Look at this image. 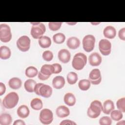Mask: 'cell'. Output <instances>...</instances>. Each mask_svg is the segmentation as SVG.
<instances>
[{
    "label": "cell",
    "instance_id": "6da1fadb",
    "mask_svg": "<svg viewBox=\"0 0 125 125\" xmlns=\"http://www.w3.org/2000/svg\"><path fill=\"white\" fill-rule=\"evenodd\" d=\"M19 100L18 94L15 92H11L7 94L2 101V104L7 109H12L16 106Z\"/></svg>",
    "mask_w": 125,
    "mask_h": 125
},
{
    "label": "cell",
    "instance_id": "7a4b0ae2",
    "mask_svg": "<svg viewBox=\"0 0 125 125\" xmlns=\"http://www.w3.org/2000/svg\"><path fill=\"white\" fill-rule=\"evenodd\" d=\"M103 109V105L98 100L92 101L87 109V114L91 118H96L100 115Z\"/></svg>",
    "mask_w": 125,
    "mask_h": 125
},
{
    "label": "cell",
    "instance_id": "3957f363",
    "mask_svg": "<svg viewBox=\"0 0 125 125\" xmlns=\"http://www.w3.org/2000/svg\"><path fill=\"white\" fill-rule=\"evenodd\" d=\"M87 62L86 56L83 53L76 54L72 60V65L73 67L77 70H80L83 69Z\"/></svg>",
    "mask_w": 125,
    "mask_h": 125
},
{
    "label": "cell",
    "instance_id": "277c9868",
    "mask_svg": "<svg viewBox=\"0 0 125 125\" xmlns=\"http://www.w3.org/2000/svg\"><path fill=\"white\" fill-rule=\"evenodd\" d=\"M33 25L31 27L30 34L35 39H39L44 34L46 28L44 24L42 22H31Z\"/></svg>",
    "mask_w": 125,
    "mask_h": 125
},
{
    "label": "cell",
    "instance_id": "5b68a950",
    "mask_svg": "<svg viewBox=\"0 0 125 125\" xmlns=\"http://www.w3.org/2000/svg\"><path fill=\"white\" fill-rule=\"evenodd\" d=\"M12 39L10 27L6 24L0 25V40L3 42H8Z\"/></svg>",
    "mask_w": 125,
    "mask_h": 125
},
{
    "label": "cell",
    "instance_id": "8992f818",
    "mask_svg": "<svg viewBox=\"0 0 125 125\" xmlns=\"http://www.w3.org/2000/svg\"><path fill=\"white\" fill-rule=\"evenodd\" d=\"M54 72V67L52 64H44L39 72L38 78L42 81L47 80Z\"/></svg>",
    "mask_w": 125,
    "mask_h": 125
},
{
    "label": "cell",
    "instance_id": "52a82bcc",
    "mask_svg": "<svg viewBox=\"0 0 125 125\" xmlns=\"http://www.w3.org/2000/svg\"><path fill=\"white\" fill-rule=\"evenodd\" d=\"M39 119L40 122L43 125L51 124L53 120L52 111L48 108L42 109L40 113Z\"/></svg>",
    "mask_w": 125,
    "mask_h": 125
},
{
    "label": "cell",
    "instance_id": "ba28073f",
    "mask_svg": "<svg viewBox=\"0 0 125 125\" xmlns=\"http://www.w3.org/2000/svg\"><path fill=\"white\" fill-rule=\"evenodd\" d=\"M95 38L92 35H87L83 39V47L87 52H90L93 50L95 46Z\"/></svg>",
    "mask_w": 125,
    "mask_h": 125
},
{
    "label": "cell",
    "instance_id": "9c48e42d",
    "mask_svg": "<svg viewBox=\"0 0 125 125\" xmlns=\"http://www.w3.org/2000/svg\"><path fill=\"white\" fill-rule=\"evenodd\" d=\"M31 41L27 36H22L20 37L17 41V46L18 49L22 52L27 51L30 47Z\"/></svg>",
    "mask_w": 125,
    "mask_h": 125
},
{
    "label": "cell",
    "instance_id": "30bf717a",
    "mask_svg": "<svg viewBox=\"0 0 125 125\" xmlns=\"http://www.w3.org/2000/svg\"><path fill=\"white\" fill-rule=\"evenodd\" d=\"M99 49L104 56L109 55L111 51V42L107 39H102L99 42Z\"/></svg>",
    "mask_w": 125,
    "mask_h": 125
},
{
    "label": "cell",
    "instance_id": "8fae6325",
    "mask_svg": "<svg viewBox=\"0 0 125 125\" xmlns=\"http://www.w3.org/2000/svg\"><path fill=\"white\" fill-rule=\"evenodd\" d=\"M88 80L93 84H99L102 80L100 70L98 68L92 69L89 74Z\"/></svg>",
    "mask_w": 125,
    "mask_h": 125
},
{
    "label": "cell",
    "instance_id": "7c38bea8",
    "mask_svg": "<svg viewBox=\"0 0 125 125\" xmlns=\"http://www.w3.org/2000/svg\"><path fill=\"white\" fill-rule=\"evenodd\" d=\"M88 61L90 65L91 66H97L101 63L102 59L99 54L96 52H94L91 54L89 56Z\"/></svg>",
    "mask_w": 125,
    "mask_h": 125
},
{
    "label": "cell",
    "instance_id": "4fadbf2b",
    "mask_svg": "<svg viewBox=\"0 0 125 125\" xmlns=\"http://www.w3.org/2000/svg\"><path fill=\"white\" fill-rule=\"evenodd\" d=\"M52 93V89L50 86L47 84H43L40 88L39 95L44 98H48L50 97Z\"/></svg>",
    "mask_w": 125,
    "mask_h": 125
},
{
    "label": "cell",
    "instance_id": "5bb4252c",
    "mask_svg": "<svg viewBox=\"0 0 125 125\" xmlns=\"http://www.w3.org/2000/svg\"><path fill=\"white\" fill-rule=\"evenodd\" d=\"M70 53L66 49H61L58 52V58L62 63H66L68 62L70 60Z\"/></svg>",
    "mask_w": 125,
    "mask_h": 125
},
{
    "label": "cell",
    "instance_id": "9a60e30c",
    "mask_svg": "<svg viewBox=\"0 0 125 125\" xmlns=\"http://www.w3.org/2000/svg\"><path fill=\"white\" fill-rule=\"evenodd\" d=\"M65 84V79L61 76H57L54 77L52 80V85L57 89L62 88Z\"/></svg>",
    "mask_w": 125,
    "mask_h": 125
},
{
    "label": "cell",
    "instance_id": "2e32d148",
    "mask_svg": "<svg viewBox=\"0 0 125 125\" xmlns=\"http://www.w3.org/2000/svg\"><path fill=\"white\" fill-rule=\"evenodd\" d=\"M104 36L107 39H112L116 35V30L112 26H107L105 27L103 31Z\"/></svg>",
    "mask_w": 125,
    "mask_h": 125
},
{
    "label": "cell",
    "instance_id": "e0dca14e",
    "mask_svg": "<svg viewBox=\"0 0 125 125\" xmlns=\"http://www.w3.org/2000/svg\"><path fill=\"white\" fill-rule=\"evenodd\" d=\"M114 103L111 100H106L105 101L103 105V112L107 115H108L110 112L114 109Z\"/></svg>",
    "mask_w": 125,
    "mask_h": 125
},
{
    "label": "cell",
    "instance_id": "ac0fdd59",
    "mask_svg": "<svg viewBox=\"0 0 125 125\" xmlns=\"http://www.w3.org/2000/svg\"><path fill=\"white\" fill-rule=\"evenodd\" d=\"M67 46L71 49H76L78 48L80 45V40L75 37H71L68 39L66 42Z\"/></svg>",
    "mask_w": 125,
    "mask_h": 125
},
{
    "label": "cell",
    "instance_id": "d6986e66",
    "mask_svg": "<svg viewBox=\"0 0 125 125\" xmlns=\"http://www.w3.org/2000/svg\"><path fill=\"white\" fill-rule=\"evenodd\" d=\"M56 113L58 117L62 118L68 116L70 114V111L67 107L64 105H60L57 108Z\"/></svg>",
    "mask_w": 125,
    "mask_h": 125
},
{
    "label": "cell",
    "instance_id": "ffe728a7",
    "mask_svg": "<svg viewBox=\"0 0 125 125\" xmlns=\"http://www.w3.org/2000/svg\"><path fill=\"white\" fill-rule=\"evenodd\" d=\"M17 114L19 117L21 118H26L30 113L29 108L26 105H21L20 106L17 111Z\"/></svg>",
    "mask_w": 125,
    "mask_h": 125
},
{
    "label": "cell",
    "instance_id": "44dd1931",
    "mask_svg": "<svg viewBox=\"0 0 125 125\" xmlns=\"http://www.w3.org/2000/svg\"><path fill=\"white\" fill-rule=\"evenodd\" d=\"M22 84L21 80L17 77H14L10 79L8 82V85L9 87L13 89H19Z\"/></svg>",
    "mask_w": 125,
    "mask_h": 125
},
{
    "label": "cell",
    "instance_id": "7402d4cb",
    "mask_svg": "<svg viewBox=\"0 0 125 125\" xmlns=\"http://www.w3.org/2000/svg\"><path fill=\"white\" fill-rule=\"evenodd\" d=\"M11 55L10 48L6 46H1L0 47V58L2 60L8 59Z\"/></svg>",
    "mask_w": 125,
    "mask_h": 125
},
{
    "label": "cell",
    "instance_id": "603a6c76",
    "mask_svg": "<svg viewBox=\"0 0 125 125\" xmlns=\"http://www.w3.org/2000/svg\"><path fill=\"white\" fill-rule=\"evenodd\" d=\"M38 42L40 46L43 48H46L51 44V40L49 37L46 36H42L39 39Z\"/></svg>",
    "mask_w": 125,
    "mask_h": 125
},
{
    "label": "cell",
    "instance_id": "cb8c5ba5",
    "mask_svg": "<svg viewBox=\"0 0 125 125\" xmlns=\"http://www.w3.org/2000/svg\"><path fill=\"white\" fill-rule=\"evenodd\" d=\"M64 103L70 106L74 105L76 103V98L71 93H67L65 94L63 98Z\"/></svg>",
    "mask_w": 125,
    "mask_h": 125
},
{
    "label": "cell",
    "instance_id": "d4e9b609",
    "mask_svg": "<svg viewBox=\"0 0 125 125\" xmlns=\"http://www.w3.org/2000/svg\"><path fill=\"white\" fill-rule=\"evenodd\" d=\"M12 121L11 116L8 113H2L0 115V125H9Z\"/></svg>",
    "mask_w": 125,
    "mask_h": 125
},
{
    "label": "cell",
    "instance_id": "484cf974",
    "mask_svg": "<svg viewBox=\"0 0 125 125\" xmlns=\"http://www.w3.org/2000/svg\"><path fill=\"white\" fill-rule=\"evenodd\" d=\"M36 83V81L34 80L28 79L24 82V88L28 92H34V87Z\"/></svg>",
    "mask_w": 125,
    "mask_h": 125
},
{
    "label": "cell",
    "instance_id": "4316f807",
    "mask_svg": "<svg viewBox=\"0 0 125 125\" xmlns=\"http://www.w3.org/2000/svg\"><path fill=\"white\" fill-rule=\"evenodd\" d=\"M30 106L34 110H39L42 108V101L39 98H34L31 101Z\"/></svg>",
    "mask_w": 125,
    "mask_h": 125
},
{
    "label": "cell",
    "instance_id": "83f0119b",
    "mask_svg": "<svg viewBox=\"0 0 125 125\" xmlns=\"http://www.w3.org/2000/svg\"><path fill=\"white\" fill-rule=\"evenodd\" d=\"M38 73V69L34 66H30L26 68L25 72V75L28 78H34Z\"/></svg>",
    "mask_w": 125,
    "mask_h": 125
},
{
    "label": "cell",
    "instance_id": "f1b7e54d",
    "mask_svg": "<svg viewBox=\"0 0 125 125\" xmlns=\"http://www.w3.org/2000/svg\"><path fill=\"white\" fill-rule=\"evenodd\" d=\"M90 83H91L89 80L82 79L79 81L78 86L81 90L83 91H86L90 88Z\"/></svg>",
    "mask_w": 125,
    "mask_h": 125
},
{
    "label": "cell",
    "instance_id": "f546056e",
    "mask_svg": "<svg viewBox=\"0 0 125 125\" xmlns=\"http://www.w3.org/2000/svg\"><path fill=\"white\" fill-rule=\"evenodd\" d=\"M65 39V35L62 33L55 34L53 36V40L55 43L57 44L62 43Z\"/></svg>",
    "mask_w": 125,
    "mask_h": 125
},
{
    "label": "cell",
    "instance_id": "4dcf8cb0",
    "mask_svg": "<svg viewBox=\"0 0 125 125\" xmlns=\"http://www.w3.org/2000/svg\"><path fill=\"white\" fill-rule=\"evenodd\" d=\"M122 112L119 110H113L110 112L111 118L116 121H119L123 118Z\"/></svg>",
    "mask_w": 125,
    "mask_h": 125
},
{
    "label": "cell",
    "instance_id": "1f68e13d",
    "mask_svg": "<svg viewBox=\"0 0 125 125\" xmlns=\"http://www.w3.org/2000/svg\"><path fill=\"white\" fill-rule=\"evenodd\" d=\"M78 80V75L74 72H70L67 75V81L70 84H75Z\"/></svg>",
    "mask_w": 125,
    "mask_h": 125
},
{
    "label": "cell",
    "instance_id": "d6a6232c",
    "mask_svg": "<svg viewBox=\"0 0 125 125\" xmlns=\"http://www.w3.org/2000/svg\"><path fill=\"white\" fill-rule=\"evenodd\" d=\"M116 105L118 110L123 113L125 112V98L123 97L118 100L116 102Z\"/></svg>",
    "mask_w": 125,
    "mask_h": 125
},
{
    "label": "cell",
    "instance_id": "836d02e7",
    "mask_svg": "<svg viewBox=\"0 0 125 125\" xmlns=\"http://www.w3.org/2000/svg\"><path fill=\"white\" fill-rule=\"evenodd\" d=\"M62 23V22H49L48 23V26L51 30L56 31L60 29Z\"/></svg>",
    "mask_w": 125,
    "mask_h": 125
},
{
    "label": "cell",
    "instance_id": "e575fe53",
    "mask_svg": "<svg viewBox=\"0 0 125 125\" xmlns=\"http://www.w3.org/2000/svg\"><path fill=\"white\" fill-rule=\"evenodd\" d=\"M42 57L44 60L47 62L51 61L53 58V53L49 50H46L43 52Z\"/></svg>",
    "mask_w": 125,
    "mask_h": 125
},
{
    "label": "cell",
    "instance_id": "d590c367",
    "mask_svg": "<svg viewBox=\"0 0 125 125\" xmlns=\"http://www.w3.org/2000/svg\"><path fill=\"white\" fill-rule=\"evenodd\" d=\"M99 124L101 125H110L112 124V120L109 117L103 116L100 119Z\"/></svg>",
    "mask_w": 125,
    "mask_h": 125
},
{
    "label": "cell",
    "instance_id": "8d00e7d4",
    "mask_svg": "<svg viewBox=\"0 0 125 125\" xmlns=\"http://www.w3.org/2000/svg\"><path fill=\"white\" fill-rule=\"evenodd\" d=\"M52 65L54 67V74H58L60 73L62 70V67L60 64L58 63H55L52 64Z\"/></svg>",
    "mask_w": 125,
    "mask_h": 125
},
{
    "label": "cell",
    "instance_id": "74e56055",
    "mask_svg": "<svg viewBox=\"0 0 125 125\" xmlns=\"http://www.w3.org/2000/svg\"><path fill=\"white\" fill-rule=\"evenodd\" d=\"M118 36L121 40L123 41H125V27L121 28L119 31Z\"/></svg>",
    "mask_w": 125,
    "mask_h": 125
},
{
    "label": "cell",
    "instance_id": "f35d334b",
    "mask_svg": "<svg viewBox=\"0 0 125 125\" xmlns=\"http://www.w3.org/2000/svg\"><path fill=\"white\" fill-rule=\"evenodd\" d=\"M60 125H76V124L71 120H64L63 121H62L60 124Z\"/></svg>",
    "mask_w": 125,
    "mask_h": 125
},
{
    "label": "cell",
    "instance_id": "ab89813d",
    "mask_svg": "<svg viewBox=\"0 0 125 125\" xmlns=\"http://www.w3.org/2000/svg\"><path fill=\"white\" fill-rule=\"evenodd\" d=\"M6 91V87L4 83L0 82V96L2 95Z\"/></svg>",
    "mask_w": 125,
    "mask_h": 125
},
{
    "label": "cell",
    "instance_id": "60d3db41",
    "mask_svg": "<svg viewBox=\"0 0 125 125\" xmlns=\"http://www.w3.org/2000/svg\"><path fill=\"white\" fill-rule=\"evenodd\" d=\"M43 84V83H36V84L35 85L34 87V92L37 95H39V91L40 88Z\"/></svg>",
    "mask_w": 125,
    "mask_h": 125
},
{
    "label": "cell",
    "instance_id": "b9f144b4",
    "mask_svg": "<svg viewBox=\"0 0 125 125\" xmlns=\"http://www.w3.org/2000/svg\"><path fill=\"white\" fill-rule=\"evenodd\" d=\"M13 125H25V123L22 120H17L14 122Z\"/></svg>",
    "mask_w": 125,
    "mask_h": 125
},
{
    "label": "cell",
    "instance_id": "7bdbcfd3",
    "mask_svg": "<svg viewBox=\"0 0 125 125\" xmlns=\"http://www.w3.org/2000/svg\"><path fill=\"white\" fill-rule=\"evenodd\" d=\"M120 124H122V125H124L125 124V121H124V120H123V121H122V122H119V123H117V125H120Z\"/></svg>",
    "mask_w": 125,
    "mask_h": 125
}]
</instances>
